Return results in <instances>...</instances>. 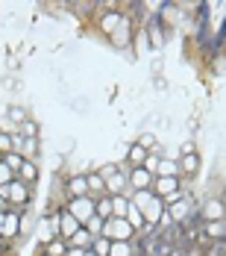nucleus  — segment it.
<instances>
[{
    "mask_svg": "<svg viewBox=\"0 0 226 256\" xmlns=\"http://www.w3.org/2000/svg\"><path fill=\"white\" fill-rule=\"evenodd\" d=\"M50 221H53V230H56V236H59V238H71V236H74L79 227H82L74 215L68 212V209H59V212H53Z\"/></svg>",
    "mask_w": 226,
    "mask_h": 256,
    "instance_id": "39448f33",
    "label": "nucleus"
},
{
    "mask_svg": "<svg viewBox=\"0 0 226 256\" xmlns=\"http://www.w3.org/2000/svg\"><path fill=\"white\" fill-rule=\"evenodd\" d=\"M129 198L126 194H115L112 198V218H126V212H129Z\"/></svg>",
    "mask_w": 226,
    "mask_h": 256,
    "instance_id": "6ab92c4d",
    "label": "nucleus"
},
{
    "mask_svg": "<svg viewBox=\"0 0 226 256\" xmlns=\"http://www.w3.org/2000/svg\"><path fill=\"white\" fill-rule=\"evenodd\" d=\"M129 200L141 209V215L147 218V224H162V218L168 215V204H165L159 194H153V188L132 192V198H129Z\"/></svg>",
    "mask_w": 226,
    "mask_h": 256,
    "instance_id": "f257e3e1",
    "label": "nucleus"
},
{
    "mask_svg": "<svg viewBox=\"0 0 226 256\" xmlns=\"http://www.w3.org/2000/svg\"><path fill=\"white\" fill-rule=\"evenodd\" d=\"M200 218H203V224H209V221H226L224 198H209V200L200 206Z\"/></svg>",
    "mask_w": 226,
    "mask_h": 256,
    "instance_id": "0eeeda50",
    "label": "nucleus"
},
{
    "mask_svg": "<svg viewBox=\"0 0 226 256\" xmlns=\"http://www.w3.org/2000/svg\"><path fill=\"white\" fill-rule=\"evenodd\" d=\"M68 254V238H53L50 244H44V256H65Z\"/></svg>",
    "mask_w": 226,
    "mask_h": 256,
    "instance_id": "412c9836",
    "label": "nucleus"
},
{
    "mask_svg": "<svg viewBox=\"0 0 226 256\" xmlns=\"http://www.w3.org/2000/svg\"><path fill=\"white\" fill-rule=\"evenodd\" d=\"M0 256H3V254H0Z\"/></svg>",
    "mask_w": 226,
    "mask_h": 256,
    "instance_id": "ea45409f",
    "label": "nucleus"
},
{
    "mask_svg": "<svg viewBox=\"0 0 226 256\" xmlns=\"http://www.w3.org/2000/svg\"><path fill=\"white\" fill-rule=\"evenodd\" d=\"M21 136H24V138H35V136H38V124L26 118L24 124H21Z\"/></svg>",
    "mask_w": 226,
    "mask_h": 256,
    "instance_id": "2f4dec72",
    "label": "nucleus"
},
{
    "mask_svg": "<svg viewBox=\"0 0 226 256\" xmlns=\"http://www.w3.org/2000/svg\"><path fill=\"white\" fill-rule=\"evenodd\" d=\"M159 162H162V159H159V156H147V162H144V165H141V168H147V171H150L153 177H156V174H159Z\"/></svg>",
    "mask_w": 226,
    "mask_h": 256,
    "instance_id": "473e14b6",
    "label": "nucleus"
},
{
    "mask_svg": "<svg viewBox=\"0 0 226 256\" xmlns=\"http://www.w3.org/2000/svg\"><path fill=\"white\" fill-rule=\"evenodd\" d=\"M35 232H38L41 248H44V244H50L53 238H59V236H56V230H53V221H50V218H41V221H38V227H35Z\"/></svg>",
    "mask_w": 226,
    "mask_h": 256,
    "instance_id": "dca6fc26",
    "label": "nucleus"
},
{
    "mask_svg": "<svg viewBox=\"0 0 226 256\" xmlns=\"http://www.w3.org/2000/svg\"><path fill=\"white\" fill-rule=\"evenodd\" d=\"M135 250H132V244L129 242H112V250H109V256H132Z\"/></svg>",
    "mask_w": 226,
    "mask_h": 256,
    "instance_id": "a878e982",
    "label": "nucleus"
},
{
    "mask_svg": "<svg viewBox=\"0 0 226 256\" xmlns=\"http://www.w3.org/2000/svg\"><path fill=\"white\" fill-rule=\"evenodd\" d=\"M138 144H144V148H147V150H150L153 144H156V138H153L150 132H147V136H141V138H138Z\"/></svg>",
    "mask_w": 226,
    "mask_h": 256,
    "instance_id": "f704fd0d",
    "label": "nucleus"
},
{
    "mask_svg": "<svg viewBox=\"0 0 226 256\" xmlns=\"http://www.w3.org/2000/svg\"><path fill=\"white\" fill-rule=\"evenodd\" d=\"M12 150H15V142H12V136H9V132H0V156L12 154Z\"/></svg>",
    "mask_w": 226,
    "mask_h": 256,
    "instance_id": "7c9ffc66",
    "label": "nucleus"
},
{
    "mask_svg": "<svg viewBox=\"0 0 226 256\" xmlns=\"http://www.w3.org/2000/svg\"><path fill=\"white\" fill-rule=\"evenodd\" d=\"M21 232V209H6L3 212V230L0 238H15Z\"/></svg>",
    "mask_w": 226,
    "mask_h": 256,
    "instance_id": "6e6552de",
    "label": "nucleus"
},
{
    "mask_svg": "<svg viewBox=\"0 0 226 256\" xmlns=\"http://www.w3.org/2000/svg\"><path fill=\"white\" fill-rule=\"evenodd\" d=\"M85 256H97V254H94V250H91V248H88V250H85Z\"/></svg>",
    "mask_w": 226,
    "mask_h": 256,
    "instance_id": "e433bc0d",
    "label": "nucleus"
},
{
    "mask_svg": "<svg viewBox=\"0 0 226 256\" xmlns=\"http://www.w3.org/2000/svg\"><path fill=\"white\" fill-rule=\"evenodd\" d=\"M91 242H94V236L85 230V227H79V230L68 238V248H82V250H88V248H91Z\"/></svg>",
    "mask_w": 226,
    "mask_h": 256,
    "instance_id": "f3484780",
    "label": "nucleus"
},
{
    "mask_svg": "<svg viewBox=\"0 0 226 256\" xmlns=\"http://www.w3.org/2000/svg\"><path fill=\"white\" fill-rule=\"evenodd\" d=\"M126 180H129V188L132 192H144V188H153V180L156 177H153L147 168H129Z\"/></svg>",
    "mask_w": 226,
    "mask_h": 256,
    "instance_id": "1a4fd4ad",
    "label": "nucleus"
},
{
    "mask_svg": "<svg viewBox=\"0 0 226 256\" xmlns=\"http://www.w3.org/2000/svg\"><path fill=\"white\" fill-rule=\"evenodd\" d=\"M100 177L106 180V192L115 198V194H126V188H129V180L126 174L118 168V165H103L100 168Z\"/></svg>",
    "mask_w": 226,
    "mask_h": 256,
    "instance_id": "7ed1b4c3",
    "label": "nucleus"
},
{
    "mask_svg": "<svg viewBox=\"0 0 226 256\" xmlns=\"http://www.w3.org/2000/svg\"><path fill=\"white\" fill-rule=\"evenodd\" d=\"M65 256H85V250H82V248H68V254Z\"/></svg>",
    "mask_w": 226,
    "mask_h": 256,
    "instance_id": "c9c22d12",
    "label": "nucleus"
},
{
    "mask_svg": "<svg viewBox=\"0 0 226 256\" xmlns=\"http://www.w3.org/2000/svg\"><path fill=\"white\" fill-rule=\"evenodd\" d=\"M9 118H12V121H18V124H24V121H26L24 109H12V112H9Z\"/></svg>",
    "mask_w": 226,
    "mask_h": 256,
    "instance_id": "72a5a7b5",
    "label": "nucleus"
},
{
    "mask_svg": "<svg viewBox=\"0 0 226 256\" xmlns=\"http://www.w3.org/2000/svg\"><path fill=\"white\" fill-rule=\"evenodd\" d=\"M65 209H68L76 221L85 227V224H88V221L97 215V198H91V194H85V198H71Z\"/></svg>",
    "mask_w": 226,
    "mask_h": 256,
    "instance_id": "f03ea898",
    "label": "nucleus"
},
{
    "mask_svg": "<svg viewBox=\"0 0 226 256\" xmlns=\"http://www.w3.org/2000/svg\"><path fill=\"white\" fill-rule=\"evenodd\" d=\"M91 250L97 256H109V250H112V242L106 238V236H97L94 242H91Z\"/></svg>",
    "mask_w": 226,
    "mask_h": 256,
    "instance_id": "393cba45",
    "label": "nucleus"
},
{
    "mask_svg": "<svg viewBox=\"0 0 226 256\" xmlns=\"http://www.w3.org/2000/svg\"><path fill=\"white\" fill-rule=\"evenodd\" d=\"M147 156H150V150H147L144 144H138V142H135V144L126 150V162H129V168H141V165L147 162Z\"/></svg>",
    "mask_w": 226,
    "mask_h": 256,
    "instance_id": "f8f14e48",
    "label": "nucleus"
},
{
    "mask_svg": "<svg viewBox=\"0 0 226 256\" xmlns=\"http://www.w3.org/2000/svg\"><path fill=\"white\" fill-rule=\"evenodd\" d=\"M103 236L109 242H132V236H138V232L132 230V224L126 218H109L103 224Z\"/></svg>",
    "mask_w": 226,
    "mask_h": 256,
    "instance_id": "20e7f679",
    "label": "nucleus"
},
{
    "mask_svg": "<svg viewBox=\"0 0 226 256\" xmlns=\"http://www.w3.org/2000/svg\"><path fill=\"white\" fill-rule=\"evenodd\" d=\"M147 36H150L153 48H162V44H165V32H162V24H159V21H153V24L147 26Z\"/></svg>",
    "mask_w": 226,
    "mask_h": 256,
    "instance_id": "5701e85b",
    "label": "nucleus"
},
{
    "mask_svg": "<svg viewBox=\"0 0 226 256\" xmlns=\"http://www.w3.org/2000/svg\"><path fill=\"white\" fill-rule=\"evenodd\" d=\"M126 221L132 224V230L138 232V236H141V232H144L147 227H150V224H147V218L141 215V209H138L135 204H129V212H126Z\"/></svg>",
    "mask_w": 226,
    "mask_h": 256,
    "instance_id": "4468645a",
    "label": "nucleus"
},
{
    "mask_svg": "<svg viewBox=\"0 0 226 256\" xmlns=\"http://www.w3.org/2000/svg\"><path fill=\"white\" fill-rule=\"evenodd\" d=\"M103 224H106V221H103L100 215H94V218L85 224V230H88L91 236H94V238H97V236H103Z\"/></svg>",
    "mask_w": 226,
    "mask_h": 256,
    "instance_id": "cd10ccee",
    "label": "nucleus"
},
{
    "mask_svg": "<svg viewBox=\"0 0 226 256\" xmlns=\"http://www.w3.org/2000/svg\"><path fill=\"white\" fill-rule=\"evenodd\" d=\"M0 162H3V156H0Z\"/></svg>",
    "mask_w": 226,
    "mask_h": 256,
    "instance_id": "58836bf2",
    "label": "nucleus"
},
{
    "mask_svg": "<svg viewBox=\"0 0 226 256\" xmlns=\"http://www.w3.org/2000/svg\"><path fill=\"white\" fill-rule=\"evenodd\" d=\"M224 204H226V188H224Z\"/></svg>",
    "mask_w": 226,
    "mask_h": 256,
    "instance_id": "4c0bfd02",
    "label": "nucleus"
},
{
    "mask_svg": "<svg viewBox=\"0 0 226 256\" xmlns=\"http://www.w3.org/2000/svg\"><path fill=\"white\" fill-rule=\"evenodd\" d=\"M3 162H6V165H9V168L15 171V174H18V168L24 165V156H21V154H15V150H12V154H6V156H3Z\"/></svg>",
    "mask_w": 226,
    "mask_h": 256,
    "instance_id": "c85d7f7f",
    "label": "nucleus"
},
{
    "mask_svg": "<svg viewBox=\"0 0 226 256\" xmlns=\"http://www.w3.org/2000/svg\"><path fill=\"white\" fill-rule=\"evenodd\" d=\"M65 192H68L71 198H85V194H88V177H85V174L71 177L68 180V186H65Z\"/></svg>",
    "mask_w": 226,
    "mask_h": 256,
    "instance_id": "9b49d317",
    "label": "nucleus"
},
{
    "mask_svg": "<svg viewBox=\"0 0 226 256\" xmlns=\"http://www.w3.org/2000/svg\"><path fill=\"white\" fill-rule=\"evenodd\" d=\"M206 232H209V238H224L226 236L224 221H209V224H206Z\"/></svg>",
    "mask_w": 226,
    "mask_h": 256,
    "instance_id": "bb28decb",
    "label": "nucleus"
},
{
    "mask_svg": "<svg viewBox=\"0 0 226 256\" xmlns=\"http://www.w3.org/2000/svg\"><path fill=\"white\" fill-rule=\"evenodd\" d=\"M12 180H18V174H15L6 162H0V186H9Z\"/></svg>",
    "mask_w": 226,
    "mask_h": 256,
    "instance_id": "c756f323",
    "label": "nucleus"
},
{
    "mask_svg": "<svg viewBox=\"0 0 226 256\" xmlns=\"http://www.w3.org/2000/svg\"><path fill=\"white\" fill-rule=\"evenodd\" d=\"M168 215H171V221L182 224V221H188V215H191V204H188L185 198H179L174 204H168Z\"/></svg>",
    "mask_w": 226,
    "mask_h": 256,
    "instance_id": "9d476101",
    "label": "nucleus"
},
{
    "mask_svg": "<svg viewBox=\"0 0 226 256\" xmlns=\"http://www.w3.org/2000/svg\"><path fill=\"white\" fill-rule=\"evenodd\" d=\"M197 171H200V156L197 154H182V159H179V174L194 177Z\"/></svg>",
    "mask_w": 226,
    "mask_h": 256,
    "instance_id": "ddd939ff",
    "label": "nucleus"
},
{
    "mask_svg": "<svg viewBox=\"0 0 226 256\" xmlns=\"http://www.w3.org/2000/svg\"><path fill=\"white\" fill-rule=\"evenodd\" d=\"M18 180H24L26 186H32V182L38 180V165H35L32 159H24V165L18 168Z\"/></svg>",
    "mask_w": 226,
    "mask_h": 256,
    "instance_id": "a211bd4d",
    "label": "nucleus"
},
{
    "mask_svg": "<svg viewBox=\"0 0 226 256\" xmlns=\"http://www.w3.org/2000/svg\"><path fill=\"white\" fill-rule=\"evenodd\" d=\"M85 177H88V194H91V198L109 194V192H106V180L100 177V171H91V174H85Z\"/></svg>",
    "mask_w": 226,
    "mask_h": 256,
    "instance_id": "2eb2a0df",
    "label": "nucleus"
},
{
    "mask_svg": "<svg viewBox=\"0 0 226 256\" xmlns=\"http://www.w3.org/2000/svg\"><path fill=\"white\" fill-rule=\"evenodd\" d=\"M124 24V18L118 15V12H109V15H103V21H100V26H103V32H109V36H115L118 32V26Z\"/></svg>",
    "mask_w": 226,
    "mask_h": 256,
    "instance_id": "aec40b11",
    "label": "nucleus"
},
{
    "mask_svg": "<svg viewBox=\"0 0 226 256\" xmlns=\"http://www.w3.org/2000/svg\"><path fill=\"white\" fill-rule=\"evenodd\" d=\"M153 194H159L165 204L179 200V177H156L153 180Z\"/></svg>",
    "mask_w": 226,
    "mask_h": 256,
    "instance_id": "423d86ee",
    "label": "nucleus"
},
{
    "mask_svg": "<svg viewBox=\"0 0 226 256\" xmlns=\"http://www.w3.org/2000/svg\"><path fill=\"white\" fill-rule=\"evenodd\" d=\"M156 177H179V162L162 159V162H159V174H156Z\"/></svg>",
    "mask_w": 226,
    "mask_h": 256,
    "instance_id": "4be33fe9",
    "label": "nucleus"
},
{
    "mask_svg": "<svg viewBox=\"0 0 226 256\" xmlns=\"http://www.w3.org/2000/svg\"><path fill=\"white\" fill-rule=\"evenodd\" d=\"M97 215H100L103 221H109V218H112V194L97 198Z\"/></svg>",
    "mask_w": 226,
    "mask_h": 256,
    "instance_id": "b1692460",
    "label": "nucleus"
}]
</instances>
